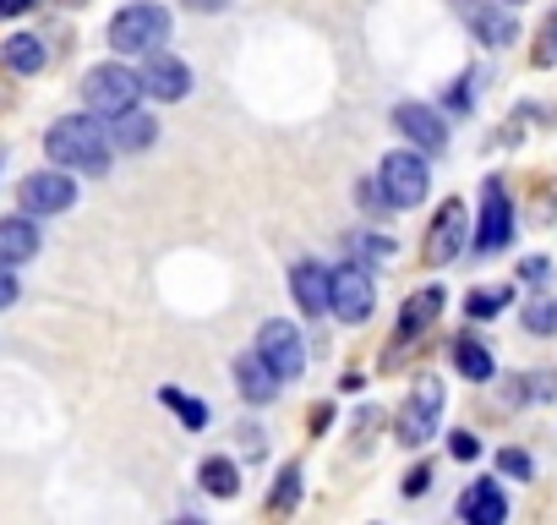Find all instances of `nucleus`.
I'll use <instances>...</instances> for the list:
<instances>
[{"label": "nucleus", "mask_w": 557, "mask_h": 525, "mask_svg": "<svg viewBox=\"0 0 557 525\" xmlns=\"http://www.w3.org/2000/svg\"><path fill=\"white\" fill-rule=\"evenodd\" d=\"M110 126H99L94 115H61L45 132V154L61 170H83V175H104L110 170Z\"/></svg>", "instance_id": "obj_1"}, {"label": "nucleus", "mask_w": 557, "mask_h": 525, "mask_svg": "<svg viewBox=\"0 0 557 525\" xmlns=\"http://www.w3.org/2000/svg\"><path fill=\"white\" fill-rule=\"evenodd\" d=\"M170 39V12L153 7V0H137V7H121L110 23V45L115 56H148Z\"/></svg>", "instance_id": "obj_2"}, {"label": "nucleus", "mask_w": 557, "mask_h": 525, "mask_svg": "<svg viewBox=\"0 0 557 525\" xmlns=\"http://www.w3.org/2000/svg\"><path fill=\"white\" fill-rule=\"evenodd\" d=\"M83 99H88V110L94 115H126V110H137V99H143V77L137 72H126L121 61H104V66H94L88 77H83Z\"/></svg>", "instance_id": "obj_3"}, {"label": "nucleus", "mask_w": 557, "mask_h": 525, "mask_svg": "<svg viewBox=\"0 0 557 525\" xmlns=\"http://www.w3.org/2000/svg\"><path fill=\"white\" fill-rule=\"evenodd\" d=\"M372 307H377V291H372L367 262H339V269H329V313H339L345 323H367Z\"/></svg>", "instance_id": "obj_4"}, {"label": "nucleus", "mask_w": 557, "mask_h": 525, "mask_svg": "<svg viewBox=\"0 0 557 525\" xmlns=\"http://www.w3.org/2000/svg\"><path fill=\"white\" fill-rule=\"evenodd\" d=\"M377 186H383V203H394V208H416V203L426 197V186H432L426 159H421V154H383V164H377Z\"/></svg>", "instance_id": "obj_5"}, {"label": "nucleus", "mask_w": 557, "mask_h": 525, "mask_svg": "<svg viewBox=\"0 0 557 525\" xmlns=\"http://www.w3.org/2000/svg\"><path fill=\"white\" fill-rule=\"evenodd\" d=\"M437 422H443V383H437V378H421L416 394H410L405 411H399V443H405V449H421V443L437 432Z\"/></svg>", "instance_id": "obj_6"}, {"label": "nucleus", "mask_w": 557, "mask_h": 525, "mask_svg": "<svg viewBox=\"0 0 557 525\" xmlns=\"http://www.w3.org/2000/svg\"><path fill=\"white\" fill-rule=\"evenodd\" d=\"M257 356H262L278 378H301V373H307V340H301L296 323H285V318L262 323V334H257Z\"/></svg>", "instance_id": "obj_7"}, {"label": "nucleus", "mask_w": 557, "mask_h": 525, "mask_svg": "<svg viewBox=\"0 0 557 525\" xmlns=\"http://www.w3.org/2000/svg\"><path fill=\"white\" fill-rule=\"evenodd\" d=\"M508 241H513V208H508V192H503V181H486V186H481L475 252H503Z\"/></svg>", "instance_id": "obj_8"}, {"label": "nucleus", "mask_w": 557, "mask_h": 525, "mask_svg": "<svg viewBox=\"0 0 557 525\" xmlns=\"http://www.w3.org/2000/svg\"><path fill=\"white\" fill-rule=\"evenodd\" d=\"M459 17H465V23L475 28V39L492 45V50H503V45L519 39V23H513V12L503 7V0H459Z\"/></svg>", "instance_id": "obj_9"}, {"label": "nucleus", "mask_w": 557, "mask_h": 525, "mask_svg": "<svg viewBox=\"0 0 557 525\" xmlns=\"http://www.w3.org/2000/svg\"><path fill=\"white\" fill-rule=\"evenodd\" d=\"M72 203H77V181H72V175L39 170V175L23 181V208H28L34 219H45V213H66Z\"/></svg>", "instance_id": "obj_10"}, {"label": "nucleus", "mask_w": 557, "mask_h": 525, "mask_svg": "<svg viewBox=\"0 0 557 525\" xmlns=\"http://www.w3.org/2000/svg\"><path fill=\"white\" fill-rule=\"evenodd\" d=\"M470 241V219H465V203H443L432 235H426V262H454Z\"/></svg>", "instance_id": "obj_11"}, {"label": "nucleus", "mask_w": 557, "mask_h": 525, "mask_svg": "<svg viewBox=\"0 0 557 525\" xmlns=\"http://www.w3.org/2000/svg\"><path fill=\"white\" fill-rule=\"evenodd\" d=\"M137 77H143V94H153V99H164V105L186 99V88H191V72H186L175 56H159V50H148V66H143Z\"/></svg>", "instance_id": "obj_12"}, {"label": "nucleus", "mask_w": 557, "mask_h": 525, "mask_svg": "<svg viewBox=\"0 0 557 525\" xmlns=\"http://www.w3.org/2000/svg\"><path fill=\"white\" fill-rule=\"evenodd\" d=\"M394 126H399L416 148H426V154H443V148H448V126H443V115L426 110V105H399V110H394Z\"/></svg>", "instance_id": "obj_13"}, {"label": "nucleus", "mask_w": 557, "mask_h": 525, "mask_svg": "<svg viewBox=\"0 0 557 525\" xmlns=\"http://www.w3.org/2000/svg\"><path fill=\"white\" fill-rule=\"evenodd\" d=\"M459 514H465L470 525H503V520H508V498H503L497 481H475V487H465Z\"/></svg>", "instance_id": "obj_14"}, {"label": "nucleus", "mask_w": 557, "mask_h": 525, "mask_svg": "<svg viewBox=\"0 0 557 525\" xmlns=\"http://www.w3.org/2000/svg\"><path fill=\"white\" fill-rule=\"evenodd\" d=\"M39 252V230L34 219H0V269H17Z\"/></svg>", "instance_id": "obj_15"}, {"label": "nucleus", "mask_w": 557, "mask_h": 525, "mask_svg": "<svg viewBox=\"0 0 557 525\" xmlns=\"http://www.w3.org/2000/svg\"><path fill=\"white\" fill-rule=\"evenodd\" d=\"M290 291H296V302H301L312 318H318V313H329V269H323V262H296Z\"/></svg>", "instance_id": "obj_16"}, {"label": "nucleus", "mask_w": 557, "mask_h": 525, "mask_svg": "<svg viewBox=\"0 0 557 525\" xmlns=\"http://www.w3.org/2000/svg\"><path fill=\"white\" fill-rule=\"evenodd\" d=\"M153 137H159V121H153V115H143V110L110 115V143H115L121 154H137V148H148Z\"/></svg>", "instance_id": "obj_17"}, {"label": "nucleus", "mask_w": 557, "mask_h": 525, "mask_svg": "<svg viewBox=\"0 0 557 525\" xmlns=\"http://www.w3.org/2000/svg\"><path fill=\"white\" fill-rule=\"evenodd\" d=\"M0 61H7V72H17V77H34V72H45L50 50H45V39H34V34H12L7 45H0Z\"/></svg>", "instance_id": "obj_18"}, {"label": "nucleus", "mask_w": 557, "mask_h": 525, "mask_svg": "<svg viewBox=\"0 0 557 525\" xmlns=\"http://www.w3.org/2000/svg\"><path fill=\"white\" fill-rule=\"evenodd\" d=\"M235 383H240V394H246V400H257V405H262V400H273L278 373H273V367H268L257 351H246V356L235 362Z\"/></svg>", "instance_id": "obj_19"}, {"label": "nucleus", "mask_w": 557, "mask_h": 525, "mask_svg": "<svg viewBox=\"0 0 557 525\" xmlns=\"http://www.w3.org/2000/svg\"><path fill=\"white\" fill-rule=\"evenodd\" d=\"M437 307H443V291L432 285V291H416L410 302H405V323H399V340H410V334H421L432 318H437Z\"/></svg>", "instance_id": "obj_20"}, {"label": "nucleus", "mask_w": 557, "mask_h": 525, "mask_svg": "<svg viewBox=\"0 0 557 525\" xmlns=\"http://www.w3.org/2000/svg\"><path fill=\"white\" fill-rule=\"evenodd\" d=\"M454 367H459L470 383H486V378L497 373V367H492V351H486L481 340H459V345H454Z\"/></svg>", "instance_id": "obj_21"}, {"label": "nucleus", "mask_w": 557, "mask_h": 525, "mask_svg": "<svg viewBox=\"0 0 557 525\" xmlns=\"http://www.w3.org/2000/svg\"><path fill=\"white\" fill-rule=\"evenodd\" d=\"M159 400H164V405H170L191 432H197V427H208V405H202V400H191L186 389H159Z\"/></svg>", "instance_id": "obj_22"}, {"label": "nucleus", "mask_w": 557, "mask_h": 525, "mask_svg": "<svg viewBox=\"0 0 557 525\" xmlns=\"http://www.w3.org/2000/svg\"><path fill=\"white\" fill-rule=\"evenodd\" d=\"M202 487L213 492V498H235V487H240V476H235V465L230 460H202Z\"/></svg>", "instance_id": "obj_23"}, {"label": "nucleus", "mask_w": 557, "mask_h": 525, "mask_svg": "<svg viewBox=\"0 0 557 525\" xmlns=\"http://www.w3.org/2000/svg\"><path fill=\"white\" fill-rule=\"evenodd\" d=\"M524 329L530 334H557V302L552 296H530L524 302Z\"/></svg>", "instance_id": "obj_24"}, {"label": "nucleus", "mask_w": 557, "mask_h": 525, "mask_svg": "<svg viewBox=\"0 0 557 525\" xmlns=\"http://www.w3.org/2000/svg\"><path fill=\"white\" fill-rule=\"evenodd\" d=\"M508 302H513V291H470V296H465V313H470V318H497Z\"/></svg>", "instance_id": "obj_25"}, {"label": "nucleus", "mask_w": 557, "mask_h": 525, "mask_svg": "<svg viewBox=\"0 0 557 525\" xmlns=\"http://www.w3.org/2000/svg\"><path fill=\"white\" fill-rule=\"evenodd\" d=\"M296 498H301V471L285 465V471H278V487H273V509H290Z\"/></svg>", "instance_id": "obj_26"}, {"label": "nucleus", "mask_w": 557, "mask_h": 525, "mask_svg": "<svg viewBox=\"0 0 557 525\" xmlns=\"http://www.w3.org/2000/svg\"><path fill=\"white\" fill-rule=\"evenodd\" d=\"M535 66H557V12L541 23V39H535Z\"/></svg>", "instance_id": "obj_27"}, {"label": "nucleus", "mask_w": 557, "mask_h": 525, "mask_svg": "<svg viewBox=\"0 0 557 525\" xmlns=\"http://www.w3.org/2000/svg\"><path fill=\"white\" fill-rule=\"evenodd\" d=\"M497 471L513 476V481H530V454H524V449H503V454H497Z\"/></svg>", "instance_id": "obj_28"}, {"label": "nucleus", "mask_w": 557, "mask_h": 525, "mask_svg": "<svg viewBox=\"0 0 557 525\" xmlns=\"http://www.w3.org/2000/svg\"><path fill=\"white\" fill-rule=\"evenodd\" d=\"M356 252H361V257H388V252H394V241H388V235H361V241H356Z\"/></svg>", "instance_id": "obj_29"}, {"label": "nucleus", "mask_w": 557, "mask_h": 525, "mask_svg": "<svg viewBox=\"0 0 557 525\" xmlns=\"http://www.w3.org/2000/svg\"><path fill=\"white\" fill-rule=\"evenodd\" d=\"M448 449H454V460H475V454H481V438H475V432H454Z\"/></svg>", "instance_id": "obj_30"}, {"label": "nucleus", "mask_w": 557, "mask_h": 525, "mask_svg": "<svg viewBox=\"0 0 557 525\" xmlns=\"http://www.w3.org/2000/svg\"><path fill=\"white\" fill-rule=\"evenodd\" d=\"M546 274H552V262H546V257H524V280H530V285H541Z\"/></svg>", "instance_id": "obj_31"}, {"label": "nucleus", "mask_w": 557, "mask_h": 525, "mask_svg": "<svg viewBox=\"0 0 557 525\" xmlns=\"http://www.w3.org/2000/svg\"><path fill=\"white\" fill-rule=\"evenodd\" d=\"M432 487V465H416L410 476H405V492H426Z\"/></svg>", "instance_id": "obj_32"}, {"label": "nucleus", "mask_w": 557, "mask_h": 525, "mask_svg": "<svg viewBox=\"0 0 557 525\" xmlns=\"http://www.w3.org/2000/svg\"><path fill=\"white\" fill-rule=\"evenodd\" d=\"M12 302H17V274L0 269V307H12Z\"/></svg>", "instance_id": "obj_33"}, {"label": "nucleus", "mask_w": 557, "mask_h": 525, "mask_svg": "<svg viewBox=\"0 0 557 525\" xmlns=\"http://www.w3.org/2000/svg\"><path fill=\"white\" fill-rule=\"evenodd\" d=\"M470 99H475V94H470V77H465V83H454L448 105H454V110H470Z\"/></svg>", "instance_id": "obj_34"}, {"label": "nucleus", "mask_w": 557, "mask_h": 525, "mask_svg": "<svg viewBox=\"0 0 557 525\" xmlns=\"http://www.w3.org/2000/svg\"><path fill=\"white\" fill-rule=\"evenodd\" d=\"M34 7V0H0V17H23Z\"/></svg>", "instance_id": "obj_35"}, {"label": "nucleus", "mask_w": 557, "mask_h": 525, "mask_svg": "<svg viewBox=\"0 0 557 525\" xmlns=\"http://www.w3.org/2000/svg\"><path fill=\"white\" fill-rule=\"evenodd\" d=\"M186 7H191V12H224L230 0H186Z\"/></svg>", "instance_id": "obj_36"}, {"label": "nucleus", "mask_w": 557, "mask_h": 525, "mask_svg": "<svg viewBox=\"0 0 557 525\" xmlns=\"http://www.w3.org/2000/svg\"><path fill=\"white\" fill-rule=\"evenodd\" d=\"M0 105H7V88H0Z\"/></svg>", "instance_id": "obj_37"}, {"label": "nucleus", "mask_w": 557, "mask_h": 525, "mask_svg": "<svg viewBox=\"0 0 557 525\" xmlns=\"http://www.w3.org/2000/svg\"><path fill=\"white\" fill-rule=\"evenodd\" d=\"M513 7H519V0H513Z\"/></svg>", "instance_id": "obj_38"}]
</instances>
